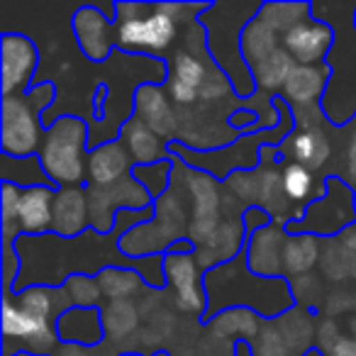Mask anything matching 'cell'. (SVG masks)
Instances as JSON below:
<instances>
[{
	"mask_svg": "<svg viewBox=\"0 0 356 356\" xmlns=\"http://www.w3.org/2000/svg\"><path fill=\"white\" fill-rule=\"evenodd\" d=\"M154 218V208L147 210H122L115 220V229L110 234H100L88 229L81 237L66 239L49 232L42 237H27L20 234L15 252L22 261V271L15 281V293L30 286H64L71 276H98L103 268L122 266L137 268L144 283L152 291H163L168 286L163 273V254L147 259H129L120 249V239L124 232Z\"/></svg>",
	"mask_w": 356,
	"mask_h": 356,
	"instance_id": "cell-1",
	"label": "cell"
},
{
	"mask_svg": "<svg viewBox=\"0 0 356 356\" xmlns=\"http://www.w3.org/2000/svg\"><path fill=\"white\" fill-rule=\"evenodd\" d=\"M205 296H208V310L200 320V327L213 322L220 312L229 307H247L264 320H278L291 307H296L291 281L257 276L249 268L244 252L232 261L205 271Z\"/></svg>",
	"mask_w": 356,
	"mask_h": 356,
	"instance_id": "cell-2",
	"label": "cell"
},
{
	"mask_svg": "<svg viewBox=\"0 0 356 356\" xmlns=\"http://www.w3.org/2000/svg\"><path fill=\"white\" fill-rule=\"evenodd\" d=\"M261 3H213L208 13L200 17L205 32H208V51L210 59L227 74L234 93L239 100L257 95L252 69L242 56V32L249 20L259 15Z\"/></svg>",
	"mask_w": 356,
	"mask_h": 356,
	"instance_id": "cell-3",
	"label": "cell"
},
{
	"mask_svg": "<svg viewBox=\"0 0 356 356\" xmlns=\"http://www.w3.org/2000/svg\"><path fill=\"white\" fill-rule=\"evenodd\" d=\"M176 159V168H173V184L166 191L163 198L154 203V218L149 222H142L124 232L120 239V249L124 257L129 259H147L166 254L181 239H188L191 229V195L186 191L184 181V163Z\"/></svg>",
	"mask_w": 356,
	"mask_h": 356,
	"instance_id": "cell-4",
	"label": "cell"
},
{
	"mask_svg": "<svg viewBox=\"0 0 356 356\" xmlns=\"http://www.w3.org/2000/svg\"><path fill=\"white\" fill-rule=\"evenodd\" d=\"M59 86L37 81L25 95L0 100V154L37 156L44 139V115L54 108Z\"/></svg>",
	"mask_w": 356,
	"mask_h": 356,
	"instance_id": "cell-5",
	"label": "cell"
},
{
	"mask_svg": "<svg viewBox=\"0 0 356 356\" xmlns=\"http://www.w3.org/2000/svg\"><path fill=\"white\" fill-rule=\"evenodd\" d=\"M90 122L79 115H61L49 129L40 147V161L56 188L88 184V147Z\"/></svg>",
	"mask_w": 356,
	"mask_h": 356,
	"instance_id": "cell-6",
	"label": "cell"
},
{
	"mask_svg": "<svg viewBox=\"0 0 356 356\" xmlns=\"http://www.w3.org/2000/svg\"><path fill=\"white\" fill-rule=\"evenodd\" d=\"M115 47L124 54L161 59L178 40V25L156 3H115Z\"/></svg>",
	"mask_w": 356,
	"mask_h": 356,
	"instance_id": "cell-7",
	"label": "cell"
},
{
	"mask_svg": "<svg viewBox=\"0 0 356 356\" xmlns=\"http://www.w3.org/2000/svg\"><path fill=\"white\" fill-rule=\"evenodd\" d=\"M356 225V188L344 178L325 176L322 198L305 205V213L296 222H288V234H315L320 239H337Z\"/></svg>",
	"mask_w": 356,
	"mask_h": 356,
	"instance_id": "cell-8",
	"label": "cell"
},
{
	"mask_svg": "<svg viewBox=\"0 0 356 356\" xmlns=\"http://www.w3.org/2000/svg\"><path fill=\"white\" fill-rule=\"evenodd\" d=\"M315 317L307 307H291L278 320H264L259 337L252 341L254 356H307L315 349Z\"/></svg>",
	"mask_w": 356,
	"mask_h": 356,
	"instance_id": "cell-9",
	"label": "cell"
},
{
	"mask_svg": "<svg viewBox=\"0 0 356 356\" xmlns=\"http://www.w3.org/2000/svg\"><path fill=\"white\" fill-rule=\"evenodd\" d=\"M90 210V229L100 234H110L115 229V220L122 210H147L154 208V198L134 176H124L113 186H90L86 184Z\"/></svg>",
	"mask_w": 356,
	"mask_h": 356,
	"instance_id": "cell-10",
	"label": "cell"
},
{
	"mask_svg": "<svg viewBox=\"0 0 356 356\" xmlns=\"http://www.w3.org/2000/svg\"><path fill=\"white\" fill-rule=\"evenodd\" d=\"M184 181H186V191L191 195L188 239L195 247H200V244H205L213 237V232L222 222L225 198L218 186V178L205 171H198V168L186 166V163H184Z\"/></svg>",
	"mask_w": 356,
	"mask_h": 356,
	"instance_id": "cell-11",
	"label": "cell"
},
{
	"mask_svg": "<svg viewBox=\"0 0 356 356\" xmlns=\"http://www.w3.org/2000/svg\"><path fill=\"white\" fill-rule=\"evenodd\" d=\"M0 59H3V98L25 95L35 86L40 74V47L22 32H3L0 35Z\"/></svg>",
	"mask_w": 356,
	"mask_h": 356,
	"instance_id": "cell-12",
	"label": "cell"
},
{
	"mask_svg": "<svg viewBox=\"0 0 356 356\" xmlns=\"http://www.w3.org/2000/svg\"><path fill=\"white\" fill-rule=\"evenodd\" d=\"M163 273L168 288H173V305L178 312H191L203 320L208 310L205 296V271L195 261V254H163Z\"/></svg>",
	"mask_w": 356,
	"mask_h": 356,
	"instance_id": "cell-13",
	"label": "cell"
},
{
	"mask_svg": "<svg viewBox=\"0 0 356 356\" xmlns=\"http://www.w3.org/2000/svg\"><path fill=\"white\" fill-rule=\"evenodd\" d=\"M71 32L79 51L93 64H108L115 54V22L103 13V6L83 3L71 15Z\"/></svg>",
	"mask_w": 356,
	"mask_h": 356,
	"instance_id": "cell-14",
	"label": "cell"
},
{
	"mask_svg": "<svg viewBox=\"0 0 356 356\" xmlns=\"http://www.w3.org/2000/svg\"><path fill=\"white\" fill-rule=\"evenodd\" d=\"M281 44L298 66H317L325 64L327 56L334 49L337 30L327 22L312 17V20L298 25L296 30H291L288 35H283Z\"/></svg>",
	"mask_w": 356,
	"mask_h": 356,
	"instance_id": "cell-15",
	"label": "cell"
},
{
	"mask_svg": "<svg viewBox=\"0 0 356 356\" xmlns=\"http://www.w3.org/2000/svg\"><path fill=\"white\" fill-rule=\"evenodd\" d=\"M134 115L166 144L176 142L178 134V113L166 88L159 83H144L134 93Z\"/></svg>",
	"mask_w": 356,
	"mask_h": 356,
	"instance_id": "cell-16",
	"label": "cell"
},
{
	"mask_svg": "<svg viewBox=\"0 0 356 356\" xmlns=\"http://www.w3.org/2000/svg\"><path fill=\"white\" fill-rule=\"evenodd\" d=\"M332 66L317 64V66H296L288 79V83L283 86L281 98L291 105V110L296 113V118L307 115L312 108H322V98L327 93V86L332 81Z\"/></svg>",
	"mask_w": 356,
	"mask_h": 356,
	"instance_id": "cell-17",
	"label": "cell"
},
{
	"mask_svg": "<svg viewBox=\"0 0 356 356\" xmlns=\"http://www.w3.org/2000/svg\"><path fill=\"white\" fill-rule=\"evenodd\" d=\"M288 229L283 222L273 220L268 227L254 232L252 237H247V264L257 276L264 278H286L283 271V252H286L288 242Z\"/></svg>",
	"mask_w": 356,
	"mask_h": 356,
	"instance_id": "cell-18",
	"label": "cell"
},
{
	"mask_svg": "<svg viewBox=\"0 0 356 356\" xmlns=\"http://www.w3.org/2000/svg\"><path fill=\"white\" fill-rule=\"evenodd\" d=\"M278 159L281 161H296L305 166L307 171L317 173L330 163L332 159V142L322 127H307L291 132L278 144Z\"/></svg>",
	"mask_w": 356,
	"mask_h": 356,
	"instance_id": "cell-19",
	"label": "cell"
},
{
	"mask_svg": "<svg viewBox=\"0 0 356 356\" xmlns=\"http://www.w3.org/2000/svg\"><path fill=\"white\" fill-rule=\"evenodd\" d=\"M247 247V232H244L242 215H229L220 222V227L213 232V237L205 244L195 247V261L200 264L203 271L227 264L232 259H237Z\"/></svg>",
	"mask_w": 356,
	"mask_h": 356,
	"instance_id": "cell-20",
	"label": "cell"
},
{
	"mask_svg": "<svg viewBox=\"0 0 356 356\" xmlns=\"http://www.w3.org/2000/svg\"><path fill=\"white\" fill-rule=\"evenodd\" d=\"M90 229V210L86 186H69L59 188L54 198V222L51 232L59 237L74 239Z\"/></svg>",
	"mask_w": 356,
	"mask_h": 356,
	"instance_id": "cell-21",
	"label": "cell"
},
{
	"mask_svg": "<svg viewBox=\"0 0 356 356\" xmlns=\"http://www.w3.org/2000/svg\"><path fill=\"white\" fill-rule=\"evenodd\" d=\"M56 334L61 344L103 346L105 325L103 307H71L56 320Z\"/></svg>",
	"mask_w": 356,
	"mask_h": 356,
	"instance_id": "cell-22",
	"label": "cell"
},
{
	"mask_svg": "<svg viewBox=\"0 0 356 356\" xmlns=\"http://www.w3.org/2000/svg\"><path fill=\"white\" fill-rule=\"evenodd\" d=\"M56 191L59 188H51V186L22 188L20 210H17V225H20L22 234H27V237H42V234L51 232Z\"/></svg>",
	"mask_w": 356,
	"mask_h": 356,
	"instance_id": "cell-23",
	"label": "cell"
},
{
	"mask_svg": "<svg viewBox=\"0 0 356 356\" xmlns=\"http://www.w3.org/2000/svg\"><path fill=\"white\" fill-rule=\"evenodd\" d=\"M134 161L129 156V152L124 149V144L120 139L88 152V184L90 186H113L118 181H122L124 176H132Z\"/></svg>",
	"mask_w": 356,
	"mask_h": 356,
	"instance_id": "cell-24",
	"label": "cell"
},
{
	"mask_svg": "<svg viewBox=\"0 0 356 356\" xmlns=\"http://www.w3.org/2000/svg\"><path fill=\"white\" fill-rule=\"evenodd\" d=\"M120 142H122L124 149L129 152L134 166H149V163L173 159V154L168 152V144L163 142V139H159L137 115H132V118L122 124Z\"/></svg>",
	"mask_w": 356,
	"mask_h": 356,
	"instance_id": "cell-25",
	"label": "cell"
},
{
	"mask_svg": "<svg viewBox=\"0 0 356 356\" xmlns=\"http://www.w3.org/2000/svg\"><path fill=\"white\" fill-rule=\"evenodd\" d=\"M264 327V317L257 315L254 310H247V307H229V310L220 312L213 322L203 327L205 332L215 337V339L222 341H249L252 344L254 339L259 337Z\"/></svg>",
	"mask_w": 356,
	"mask_h": 356,
	"instance_id": "cell-26",
	"label": "cell"
},
{
	"mask_svg": "<svg viewBox=\"0 0 356 356\" xmlns=\"http://www.w3.org/2000/svg\"><path fill=\"white\" fill-rule=\"evenodd\" d=\"M15 300L25 312L42 317V320H49L54 325L66 310L74 307L64 286H30L25 291L15 293Z\"/></svg>",
	"mask_w": 356,
	"mask_h": 356,
	"instance_id": "cell-27",
	"label": "cell"
},
{
	"mask_svg": "<svg viewBox=\"0 0 356 356\" xmlns=\"http://www.w3.org/2000/svg\"><path fill=\"white\" fill-rule=\"evenodd\" d=\"M134 300H115L103 302V325H105V344L122 354L118 344H124L137 334L139 315Z\"/></svg>",
	"mask_w": 356,
	"mask_h": 356,
	"instance_id": "cell-28",
	"label": "cell"
},
{
	"mask_svg": "<svg viewBox=\"0 0 356 356\" xmlns=\"http://www.w3.org/2000/svg\"><path fill=\"white\" fill-rule=\"evenodd\" d=\"M312 17V3L307 0H266L259 10V20H264L281 37Z\"/></svg>",
	"mask_w": 356,
	"mask_h": 356,
	"instance_id": "cell-29",
	"label": "cell"
},
{
	"mask_svg": "<svg viewBox=\"0 0 356 356\" xmlns=\"http://www.w3.org/2000/svg\"><path fill=\"white\" fill-rule=\"evenodd\" d=\"M322 259V239L315 234H291L283 252V271L286 278L305 276Z\"/></svg>",
	"mask_w": 356,
	"mask_h": 356,
	"instance_id": "cell-30",
	"label": "cell"
},
{
	"mask_svg": "<svg viewBox=\"0 0 356 356\" xmlns=\"http://www.w3.org/2000/svg\"><path fill=\"white\" fill-rule=\"evenodd\" d=\"M296 61L288 54L286 49H276L273 54H268L264 61H259L257 66H252V76L254 83H257V90L264 95H281L283 86L288 83L293 69H296Z\"/></svg>",
	"mask_w": 356,
	"mask_h": 356,
	"instance_id": "cell-31",
	"label": "cell"
},
{
	"mask_svg": "<svg viewBox=\"0 0 356 356\" xmlns=\"http://www.w3.org/2000/svg\"><path fill=\"white\" fill-rule=\"evenodd\" d=\"M0 178L3 184H13L17 188H35V186H51L54 181L47 176L40 156H10L0 154Z\"/></svg>",
	"mask_w": 356,
	"mask_h": 356,
	"instance_id": "cell-32",
	"label": "cell"
},
{
	"mask_svg": "<svg viewBox=\"0 0 356 356\" xmlns=\"http://www.w3.org/2000/svg\"><path fill=\"white\" fill-rule=\"evenodd\" d=\"M95 278H98V283H100V291H103L105 302L134 300L139 293L152 291V288L144 283L142 273H139L137 268L110 266V268H103Z\"/></svg>",
	"mask_w": 356,
	"mask_h": 356,
	"instance_id": "cell-33",
	"label": "cell"
},
{
	"mask_svg": "<svg viewBox=\"0 0 356 356\" xmlns=\"http://www.w3.org/2000/svg\"><path fill=\"white\" fill-rule=\"evenodd\" d=\"M281 35H276L266 22L259 20V15L247 22L242 32V56L249 69L264 61L268 54H273L276 49H281Z\"/></svg>",
	"mask_w": 356,
	"mask_h": 356,
	"instance_id": "cell-34",
	"label": "cell"
},
{
	"mask_svg": "<svg viewBox=\"0 0 356 356\" xmlns=\"http://www.w3.org/2000/svg\"><path fill=\"white\" fill-rule=\"evenodd\" d=\"M173 168H176V159H166V161L149 163V166H134L132 176H134V181H139V184L149 191V195H152L154 203H156V200L163 198L166 191L171 188Z\"/></svg>",
	"mask_w": 356,
	"mask_h": 356,
	"instance_id": "cell-35",
	"label": "cell"
},
{
	"mask_svg": "<svg viewBox=\"0 0 356 356\" xmlns=\"http://www.w3.org/2000/svg\"><path fill=\"white\" fill-rule=\"evenodd\" d=\"M281 178H283V191H286L288 200L291 203H307V200H315V178L312 171H307L305 166L296 161H283L281 168Z\"/></svg>",
	"mask_w": 356,
	"mask_h": 356,
	"instance_id": "cell-36",
	"label": "cell"
},
{
	"mask_svg": "<svg viewBox=\"0 0 356 356\" xmlns=\"http://www.w3.org/2000/svg\"><path fill=\"white\" fill-rule=\"evenodd\" d=\"M66 293L71 298V305L74 307H103V291H100V283L95 276H83V273H76L69 281L64 283Z\"/></svg>",
	"mask_w": 356,
	"mask_h": 356,
	"instance_id": "cell-37",
	"label": "cell"
},
{
	"mask_svg": "<svg viewBox=\"0 0 356 356\" xmlns=\"http://www.w3.org/2000/svg\"><path fill=\"white\" fill-rule=\"evenodd\" d=\"M291 281V291L293 298H296V305L307 307L312 312H322V300H327L325 288H322V281L315 271L305 273V276H296L288 278Z\"/></svg>",
	"mask_w": 356,
	"mask_h": 356,
	"instance_id": "cell-38",
	"label": "cell"
},
{
	"mask_svg": "<svg viewBox=\"0 0 356 356\" xmlns=\"http://www.w3.org/2000/svg\"><path fill=\"white\" fill-rule=\"evenodd\" d=\"M242 222H244V232H247V237H252L254 232L268 227V225L273 222V218L264 208H259V205H252V208H247L242 213Z\"/></svg>",
	"mask_w": 356,
	"mask_h": 356,
	"instance_id": "cell-39",
	"label": "cell"
},
{
	"mask_svg": "<svg viewBox=\"0 0 356 356\" xmlns=\"http://www.w3.org/2000/svg\"><path fill=\"white\" fill-rule=\"evenodd\" d=\"M54 356H120L113 346H76V344H61Z\"/></svg>",
	"mask_w": 356,
	"mask_h": 356,
	"instance_id": "cell-40",
	"label": "cell"
},
{
	"mask_svg": "<svg viewBox=\"0 0 356 356\" xmlns=\"http://www.w3.org/2000/svg\"><path fill=\"white\" fill-rule=\"evenodd\" d=\"M325 356H356V337L341 334Z\"/></svg>",
	"mask_w": 356,
	"mask_h": 356,
	"instance_id": "cell-41",
	"label": "cell"
},
{
	"mask_svg": "<svg viewBox=\"0 0 356 356\" xmlns=\"http://www.w3.org/2000/svg\"><path fill=\"white\" fill-rule=\"evenodd\" d=\"M346 184L356 186V132L349 137V147H346Z\"/></svg>",
	"mask_w": 356,
	"mask_h": 356,
	"instance_id": "cell-42",
	"label": "cell"
},
{
	"mask_svg": "<svg viewBox=\"0 0 356 356\" xmlns=\"http://www.w3.org/2000/svg\"><path fill=\"white\" fill-rule=\"evenodd\" d=\"M337 239H339V242L344 244V247L349 249V252L356 254V225H354V227H349L344 234H341V237H337Z\"/></svg>",
	"mask_w": 356,
	"mask_h": 356,
	"instance_id": "cell-43",
	"label": "cell"
},
{
	"mask_svg": "<svg viewBox=\"0 0 356 356\" xmlns=\"http://www.w3.org/2000/svg\"><path fill=\"white\" fill-rule=\"evenodd\" d=\"M344 334L349 337H356V312H349V315H344Z\"/></svg>",
	"mask_w": 356,
	"mask_h": 356,
	"instance_id": "cell-44",
	"label": "cell"
},
{
	"mask_svg": "<svg viewBox=\"0 0 356 356\" xmlns=\"http://www.w3.org/2000/svg\"><path fill=\"white\" fill-rule=\"evenodd\" d=\"M232 356H254L252 344H249V341H237V344H234Z\"/></svg>",
	"mask_w": 356,
	"mask_h": 356,
	"instance_id": "cell-45",
	"label": "cell"
},
{
	"mask_svg": "<svg viewBox=\"0 0 356 356\" xmlns=\"http://www.w3.org/2000/svg\"><path fill=\"white\" fill-rule=\"evenodd\" d=\"M120 356H147V354H137V351H127V354H120Z\"/></svg>",
	"mask_w": 356,
	"mask_h": 356,
	"instance_id": "cell-46",
	"label": "cell"
},
{
	"mask_svg": "<svg viewBox=\"0 0 356 356\" xmlns=\"http://www.w3.org/2000/svg\"><path fill=\"white\" fill-rule=\"evenodd\" d=\"M351 25H354V30H356V8H354V15H351Z\"/></svg>",
	"mask_w": 356,
	"mask_h": 356,
	"instance_id": "cell-47",
	"label": "cell"
}]
</instances>
